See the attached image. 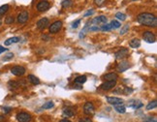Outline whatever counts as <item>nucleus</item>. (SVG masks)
I'll return each mask as SVG.
<instances>
[{"mask_svg":"<svg viewBox=\"0 0 157 122\" xmlns=\"http://www.w3.org/2000/svg\"><path fill=\"white\" fill-rule=\"evenodd\" d=\"M137 20L139 23L146 26H150V27H156L157 25V19L153 14L150 13H142L138 16Z\"/></svg>","mask_w":157,"mask_h":122,"instance_id":"f257e3e1","label":"nucleus"},{"mask_svg":"<svg viewBox=\"0 0 157 122\" xmlns=\"http://www.w3.org/2000/svg\"><path fill=\"white\" fill-rule=\"evenodd\" d=\"M17 120L18 122H30L31 121V115L27 112H19L17 114Z\"/></svg>","mask_w":157,"mask_h":122,"instance_id":"f03ea898","label":"nucleus"},{"mask_svg":"<svg viewBox=\"0 0 157 122\" xmlns=\"http://www.w3.org/2000/svg\"><path fill=\"white\" fill-rule=\"evenodd\" d=\"M94 106L91 102H86L84 104V112L85 114L87 115H90V114H93L94 113Z\"/></svg>","mask_w":157,"mask_h":122,"instance_id":"7ed1b4c3","label":"nucleus"},{"mask_svg":"<svg viewBox=\"0 0 157 122\" xmlns=\"http://www.w3.org/2000/svg\"><path fill=\"white\" fill-rule=\"evenodd\" d=\"M62 27V22L57 20V21H54L51 26H50V32L51 33H57L59 30L61 29Z\"/></svg>","mask_w":157,"mask_h":122,"instance_id":"20e7f679","label":"nucleus"},{"mask_svg":"<svg viewBox=\"0 0 157 122\" xmlns=\"http://www.w3.org/2000/svg\"><path fill=\"white\" fill-rule=\"evenodd\" d=\"M117 85V81H106V82H104L101 84V89L103 90H110V89L113 88Z\"/></svg>","mask_w":157,"mask_h":122,"instance_id":"39448f33","label":"nucleus"},{"mask_svg":"<svg viewBox=\"0 0 157 122\" xmlns=\"http://www.w3.org/2000/svg\"><path fill=\"white\" fill-rule=\"evenodd\" d=\"M11 72L15 76H22L25 73V68L22 66H15L11 69Z\"/></svg>","mask_w":157,"mask_h":122,"instance_id":"423d86ee","label":"nucleus"},{"mask_svg":"<svg viewBox=\"0 0 157 122\" xmlns=\"http://www.w3.org/2000/svg\"><path fill=\"white\" fill-rule=\"evenodd\" d=\"M144 39L146 42L147 43H150V44H152L155 42L156 40V38H155V35H154L152 32H150V31H146L145 33H144Z\"/></svg>","mask_w":157,"mask_h":122,"instance_id":"0eeeda50","label":"nucleus"},{"mask_svg":"<svg viewBox=\"0 0 157 122\" xmlns=\"http://www.w3.org/2000/svg\"><path fill=\"white\" fill-rule=\"evenodd\" d=\"M28 18H29L28 12H26V11L22 12V13H19L18 16V23H25V22L28 20Z\"/></svg>","mask_w":157,"mask_h":122,"instance_id":"6e6552de","label":"nucleus"},{"mask_svg":"<svg viewBox=\"0 0 157 122\" xmlns=\"http://www.w3.org/2000/svg\"><path fill=\"white\" fill-rule=\"evenodd\" d=\"M50 9V3L47 1H41L37 5V11L38 12H46Z\"/></svg>","mask_w":157,"mask_h":122,"instance_id":"1a4fd4ad","label":"nucleus"},{"mask_svg":"<svg viewBox=\"0 0 157 122\" xmlns=\"http://www.w3.org/2000/svg\"><path fill=\"white\" fill-rule=\"evenodd\" d=\"M49 24H50L49 19L43 18V19H41L40 20H38V22H37V27H38V29H45L46 27L49 26Z\"/></svg>","mask_w":157,"mask_h":122,"instance_id":"9d476101","label":"nucleus"},{"mask_svg":"<svg viewBox=\"0 0 157 122\" xmlns=\"http://www.w3.org/2000/svg\"><path fill=\"white\" fill-rule=\"evenodd\" d=\"M107 101L108 103L111 105H122L123 104V100L121 98H117V97H107Z\"/></svg>","mask_w":157,"mask_h":122,"instance_id":"9b49d317","label":"nucleus"},{"mask_svg":"<svg viewBox=\"0 0 157 122\" xmlns=\"http://www.w3.org/2000/svg\"><path fill=\"white\" fill-rule=\"evenodd\" d=\"M129 67H130V64H129L128 61H121L120 63H118L117 69L119 73H122V72L126 71L127 69H129Z\"/></svg>","mask_w":157,"mask_h":122,"instance_id":"f8f14e48","label":"nucleus"},{"mask_svg":"<svg viewBox=\"0 0 157 122\" xmlns=\"http://www.w3.org/2000/svg\"><path fill=\"white\" fill-rule=\"evenodd\" d=\"M128 54H129V49L128 48H121L120 51L115 52V58L117 59H122L125 56H127Z\"/></svg>","mask_w":157,"mask_h":122,"instance_id":"ddd939ff","label":"nucleus"},{"mask_svg":"<svg viewBox=\"0 0 157 122\" xmlns=\"http://www.w3.org/2000/svg\"><path fill=\"white\" fill-rule=\"evenodd\" d=\"M92 22H93V23H96V24H98V23H106L107 18L105 16H100V17L95 18V19L92 20Z\"/></svg>","mask_w":157,"mask_h":122,"instance_id":"4468645a","label":"nucleus"},{"mask_svg":"<svg viewBox=\"0 0 157 122\" xmlns=\"http://www.w3.org/2000/svg\"><path fill=\"white\" fill-rule=\"evenodd\" d=\"M104 78L106 81H117L118 78V76L115 73H110V74H107L106 76H104Z\"/></svg>","mask_w":157,"mask_h":122,"instance_id":"2eb2a0df","label":"nucleus"},{"mask_svg":"<svg viewBox=\"0 0 157 122\" xmlns=\"http://www.w3.org/2000/svg\"><path fill=\"white\" fill-rule=\"evenodd\" d=\"M129 45H130V47L133 48H139L140 46H141V41L139 40V39H132L131 41H130V43H129Z\"/></svg>","mask_w":157,"mask_h":122,"instance_id":"dca6fc26","label":"nucleus"},{"mask_svg":"<svg viewBox=\"0 0 157 122\" xmlns=\"http://www.w3.org/2000/svg\"><path fill=\"white\" fill-rule=\"evenodd\" d=\"M27 78H28V81H29L30 82H31L32 84H34V85L39 84V83H40V80L37 78V77H35L34 75H29Z\"/></svg>","mask_w":157,"mask_h":122,"instance_id":"f3484780","label":"nucleus"},{"mask_svg":"<svg viewBox=\"0 0 157 122\" xmlns=\"http://www.w3.org/2000/svg\"><path fill=\"white\" fill-rule=\"evenodd\" d=\"M129 107H133L134 109H140L142 107V103H141L140 101H131V103H128Z\"/></svg>","mask_w":157,"mask_h":122,"instance_id":"a211bd4d","label":"nucleus"},{"mask_svg":"<svg viewBox=\"0 0 157 122\" xmlns=\"http://www.w3.org/2000/svg\"><path fill=\"white\" fill-rule=\"evenodd\" d=\"M18 41H19V38L18 37H13V38H10V39H8V40L5 41V46H10V45L14 44V43H18Z\"/></svg>","mask_w":157,"mask_h":122,"instance_id":"6ab92c4d","label":"nucleus"},{"mask_svg":"<svg viewBox=\"0 0 157 122\" xmlns=\"http://www.w3.org/2000/svg\"><path fill=\"white\" fill-rule=\"evenodd\" d=\"M63 114L65 115V116L71 117V116L74 115V111L72 109H70V107H65V109L63 110Z\"/></svg>","mask_w":157,"mask_h":122,"instance_id":"aec40b11","label":"nucleus"},{"mask_svg":"<svg viewBox=\"0 0 157 122\" xmlns=\"http://www.w3.org/2000/svg\"><path fill=\"white\" fill-rule=\"evenodd\" d=\"M114 110H115L118 113H124L125 111H126L125 107L122 106V105H115V106H114Z\"/></svg>","mask_w":157,"mask_h":122,"instance_id":"412c9836","label":"nucleus"},{"mask_svg":"<svg viewBox=\"0 0 157 122\" xmlns=\"http://www.w3.org/2000/svg\"><path fill=\"white\" fill-rule=\"evenodd\" d=\"M85 81H86V77L85 76H80V77H77L75 78V82L79 83V84H83Z\"/></svg>","mask_w":157,"mask_h":122,"instance_id":"4be33fe9","label":"nucleus"},{"mask_svg":"<svg viewBox=\"0 0 157 122\" xmlns=\"http://www.w3.org/2000/svg\"><path fill=\"white\" fill-rule=\"evenodd\" d=\"M8 10H9V5H8V4L2 5V6L0 7V16L5 15V13H7Z\"/></svg>","mask_w":157,"mask_h":122,"instance_id":"5701e85b","label":"nucleus"},{"mask_svg":"<svg viewBox=\"0 0 157 122\" xmlns=\"http://www.w3.org/2000/svg\"><path fill=\"white\" fill-rule=\"evenodd\" d=\"M157 107V102L155 100L152 101V102H149V104L146 106V110L147 111H150V110H153Z\"/></svg>","mask_w":157,"mask_h":122,"instance_id":"b1692460","label":"nucleus"},{"mask_svg":"<svg viewBox=\"0 0 157 122\" xmlns=\"http://www.w3.org/2000/svg\"><path fill=\"white\" fill-rule=\"evenodd\" d=\"M112 29H117L118 27H120V22L117 21V20H113V21L110 23Z\"/></svg>","mask_w":157,"mask_h":122,"instance_id":"393cba45","label":"nucleus"},{"mask_svg":"<svg viewBox=\"0 0 157 122\" xmlns=\"http://www.w3.org/2000/svg\"><path fill=\"white\" fill-rule=\"evenodd\" d=\"M129 28H130V26H129V24H125L122 28H121L120 30V35H124V34H126L128 32V30H129Z\"/></svg>","mask_w":157,"mask_h":122,"instance_id":"a878e982","label":"nucleus"},{"mask_svg":"<svg viewBox=\"0 0 157 122\" xmlns=\"http://www.w3.org/2000/svg\"><path fill=\"white\" fill-rule=\"evenodd\" d=\"M72 6V0H64L62 2V7L63 8H69Z\"/></svg>","mask_w":157,"mask_h":122,"instance_id":"bb28decb","label":"nucleus"},{"mask_svg":"<svg viewBox=\"0 0 157 122\" xmlns=\"http://www.w3.org/2000/svg\"><path fill=\"white\" fill-rule=\"evenodd\" d=\"M115 17H117L118 19L122 20V21L126 19V15H125V14H123V13H117V14H115Z\"/></svg>","mask_w":157,"mask_h":122,"instance_id":"cd10ccee","label":"nucleus"},{"mask_svg":"<svg viewBox=\"0 0 157 122\" xmlns=\"http://www.w3.org/2000/svg\"><path fill=\"white\" fill-rule=\"evenodd\" d=\"M14 21H15V19H14V17H12V16H9V17H7V18L5 19V23H6V24H12Z\"/></svg>","mask_w":157,"mask_h":122,"instance_id":"c85d7f7f","label":"nucleus"},{"mask_svg":"<svg viewBox=\"0 0 157 122\" xmlns=\"http://www.w3.org/2000/svg\"><path fill=\"white\" fill-rule=\"evenodd\" d=\"M53 107V103L52 102H47L46 104H44V106H43V109L45 110H47V109H51V107Z\"/></svg>","mask_w":157,"mask_h":122,"instance_id":"c756f323","label":"nucleus"},{"mask_svg":"<svg viewBox=\"0 0 157 122\" xmlns=\"http://www.w3.org/2000/svg\"><path fill=\"white\" fill-rule=\"evenodd\" d=\"M112 29V27H111L110 24H104V25L100 28V30H103V31H109V30Z\"/></svg>","mask_w":157,"mask_h":122,"instance_id":"7c9ffc66","label":"nucleus"},{"mask_svg":"<svg viewBox=\"0 0 157 122\" xmlns=\"http://www.w3.org/2000/svg\"><path fill=\"white\" fill-rule=\"evenodd\" d=\"M9 86H10L11 88H17L18 86V83L16 82V81H9Z\"/></svg>","mask_w":157,"mask_h":122,"instance_id":"2f4dec72","label":"nucleus"},{"mask_svg":"<svg viewBox=\"0 0 157 122\" xmlns=\"http://www.w3.org/2000/svg\"><path fill=\"white\" fill-rule=\"evenodd\" d=\"M132 91H133V89L129 88V87H124V88H123V91H122V92L124 93L125 95H128V94H129V93H131Z\"/></svg>","mask_w":157,"mask_h":122,"instance_id":"473e14b6","label":"nucleus"},{"mask_svg":"<svg viewBox=\"0 0 157 122\" xmlns=\"http://www.w3.org/2000/svg\"><path fill=\"white\" fill-rule=\"evenodd\" d=\"M80 23V19H78V20H76V21L72 24V27H73V28H77Z\"/></svg>","mask_w":157,"mask_h":122,"instance_id":"72a5a7b5","label":"nucleus"},{"mask_svg":"<svg viewBox=\"0 0 157 122\" xmlns=\"http://www.w3.org/2000/svg\"><path fill=\"white\" fill-rule=\"evenodd\" d=\"M13 57H14V53H8L7 56L4 57V60H9L11 59V58H13Z\"/></svg>","mask_w":157,"mask_h":122,"instance_id":"f704fd0d","label":"nucleus"},{"mask_svg":"<svg viewBox=\"0 0 157 122\" xmlns=\"http://www.w3.org/2000/svg\"><path fill=\"white\" fill-rule=\"evenodd\" d=\"M144 122H157L156 121V118H151V117H147L146 119H145L144 120Z\"/></svg>","mask_w":157,"mask_h":122,"instance_id":"c9c22d12","label":"nucleus"},{"mask_svg":"<svg viewBox=\"0 0 157 122\" xmlns=\"http://www.w3.org/2000/svg\"><path fill=\"white\" fill-rule=\"evenodd\" d=\"M104 1H105V0H95V4L98 5V6H101V5L104 3Z\"/></svg>","mask_w":157,"mask_h":122,"instance_id":"e433bc0d","label":"nucleus"},{"mask_svg":"<svg viewBox=\"0 0 157 122\" xmlns=\"http://www.w3.org/2000/svg\"><path fill=\"white\" fill-rule=\"evenodd\" d=\"M93 13H94V11H93V10H90V11L86 12V13H85V14H84V17H88V16H91V15H93Z\"/></svg>","mask_w":157,"mask_h":122,"instance_id":"4c0bfd02","label":"nucleus"},{"mask_svg":"<svg viewBox=\"0 0 157 122\" xmlns=\"http://www.w3.org/2000/svg\"><path fill=\"white\" fill-rule=\"evenodd\" d=\"M79 122H92V120L90 118H81Z\"/></svg>","mask_w":157,"mask_h":122,"instance_id":"58836bf2","label":"nucleus"},{"mask_svg":"<svg viewBox=\"0 0 157 122\" xmlns=\"http://www.w3.org/2000/svg\"><path fill=\"white\" fill-rule=\"evenodd\" d=\"M11 107H3V111H4V112L5 113H8V112H10L11 111Z\"/></svg>","mask_w":157,"mask_h":122,"instance_id":"ea45409f","label":"nucleus"},{"mask_svg":"<svg viewBox=\"0 0 157 122\" xmlns=\"http://www.w3.org/2000/svg\"><path fill=\"white\" fill-rule=\"evenodd\" d=\"M98 30H100L99 27H90L89 28V31H98Z\"/></svg>","mask_w":157,"mask_h":122,"instance_id":"a19ab883","label":"nucleus"},{"mask_svg":"<svg viewBox=\"0 0 157 122\" xmlns=\"http://www.w3.org/2000/svg\"><path fill=\"white\" fill-rule=\"evenodd\" d=\"M6 51H7V48H6L0 47V53H1V52H6Z\"/></svg>","mask_w":157,"mask_h":122,"instance_id":"79ce46f5","label":"nucleus"},{"mask_svg":"<svg viewBox=\"0 0 157 122\" xmlns=\"http://www.w3.org/2000/svg\"><path fill=\"white\" fill-rule=\"evenodd\" d=\"M5 121V117L3 115H0V122H4Z\"/></svg>","mask_w":157,"mask_h":122,"instance_id":"37998d69","label":"nucleus"},{"mask_svg":"<svg viewBox=\"0 0 157 122\" xmlns=\"http://www.w3.org/2000/svg\"><path fill=\"white\" fill-rule=\"evenodd\" d=\"M74 86H75L76 88H79V89H81V88H83L81 86H80V85H78V84H75V85H74Z\"/></svg>","mask_w":157,"mask_h":122,"instance_id":"c03bdc74","label":"nucleus"},{"mask_svg":"<svg viewBox=\"0 0 157 122\" xmlns=\"http://www.w3.org/2000/svg\"><path fill=\"white\" fill-rule=\"evenodd\" d=\"M60 122H71V121H70V120H67V119H62Z\"/></svg>","mask_w":157,"mask_h":122,"instance_id":"a18cd8bd","label":"nucleus"},{"mask_svg":"<svg viewBox=\"0 0 157 122\" xmlns=\"http://www.w3.org/2000/svg\"><path fill=\"white\" fill-rule=\"evenodd\" d=\"M0 24H1V20H0Z\"/></svg>","mask_w":157,"mask_h":122,"instance_id":"49530a36","label":"nucleus"}]
</instances>
